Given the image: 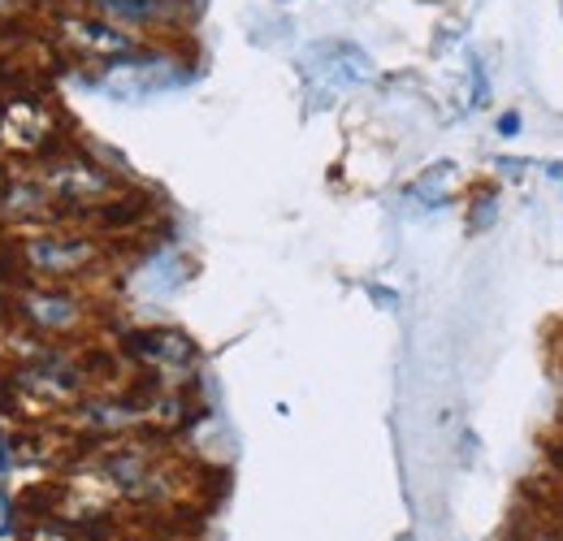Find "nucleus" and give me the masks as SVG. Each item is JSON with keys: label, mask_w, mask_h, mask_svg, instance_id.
Returning a JSON list of instances; mask_svg holds the SVG:
<instances>
[{"label": "nucleus", "mask_w": 563, "mask_h": 541, "mask_svg": "<svg viewBox=\"0 0 563 541\" xmlns=\"http://www.w3.org/2000/svg\"><path fill=\"white\" fill-rule=\"evenodd\" d=\"M22 281H62L78 286L82 277L109 269L113 247L109 239L82 230V225H53V230H22V234H4Z\"/></svg>", "instance_id": "f257e3e1"}, {"label": "nucleus", "mask_w": 563, "mask_h": 541, "mask_svg": "<svg viewBox=\"0 0 563 541\" xmlns=\"http://www.w3.org/2000/svg\"><path fill=\"white\" fill-rule=\"evenodd\" d=\"M4 317L40 339L70 342L78 346V339L96 325V303L78 290V286H62V281H22L9 290L4 299Z\"/></svg>", "instance_id": "f03ea898"}, {"label": "nucleus", "mask_w": 563, "mask_h": 541, "mask_svg": "<svg viewBox=\"0 0 563 541\" xmlns=\"http://www.w3.org/2000/svg\"><path fill=\"white\" fill-rule=\"evenodd\" d=\"M62 147H70V135L57 126V113L40 96V87L0 96V152L22 161H44L57 156Z\"/></svg>", "instance_id": "7ed1b4c3"}, {"label": "nucleus", "mask_w": 563, "mask_h": 541, "mask_svg": "<svg viewBox=\"0 0 563 541\" xmlns=\"http://www.w3.org/2000/svg\"><path fill=\"white\" fill-rule=\"evenodd\" d=\"M57 35L82 62H104V66H147V62H156V53L147 57L131 31L113 26L100 13H66L57 22Z\"/></svg>", "instance_id": "20e7f679"}, {"label": "nucleus", "mask_w": 563, "mask_h": 541, "mask_svg": "<svg viewBox=\"0 0 563 541\" xmlns=\"http://www.w3.org/2000/svg\"><path fill=\"white\" fill-rule=\"evenodd\" d=\"M122 355L140 364V373L156 377L161 386H174V382H187L196 377V364H200V351L196 342L187 339L183 330H126L122 334Z\"/></svg>", "instance_id": "39448f33"}, {"label": "nucleus", "mask_w": 563, "mask_h": 541, "mask_svg": "<svg viewBox=\"0 0 563 541\" xmlns=\"http://www.w3.org/2000/svg\"><path fill=\"white\" fill-rule=\"evenodd\" d=\"M100 18H109L122 31H147V26H165L178 18V0H87Z\"/></svg>", "instance_id": "423d86ee"}, {"label": "nucleus", "mask_w": 563, "mask_h": 541, "mask_svg": "<svg viewBox=\"0 0 563 541\" xmlns=\"http://www.w3.org/2000/svg\"><path fill=\"white\" fill-rule=\"evenodd\" d=\"M507 541H563V525H555V520H525Z\"/></svg>", "instance_id": "0eeeda50"}, {"label": "nucleus", "mask_w": 563, "mask_h": 541, "mask_svg": "<svg viewBox=\"0 0 563 541\" xmlns=\"http://www.w3.org/2000/svg\"><path fill=\"white\" fill-rule=\"evenodd\" d=\"M498 131H503V135H516V131H520V122H516V113H507V118H503V126H498Z\"/></svg>", "instance_id": "6e6552de"}]
</instances>
